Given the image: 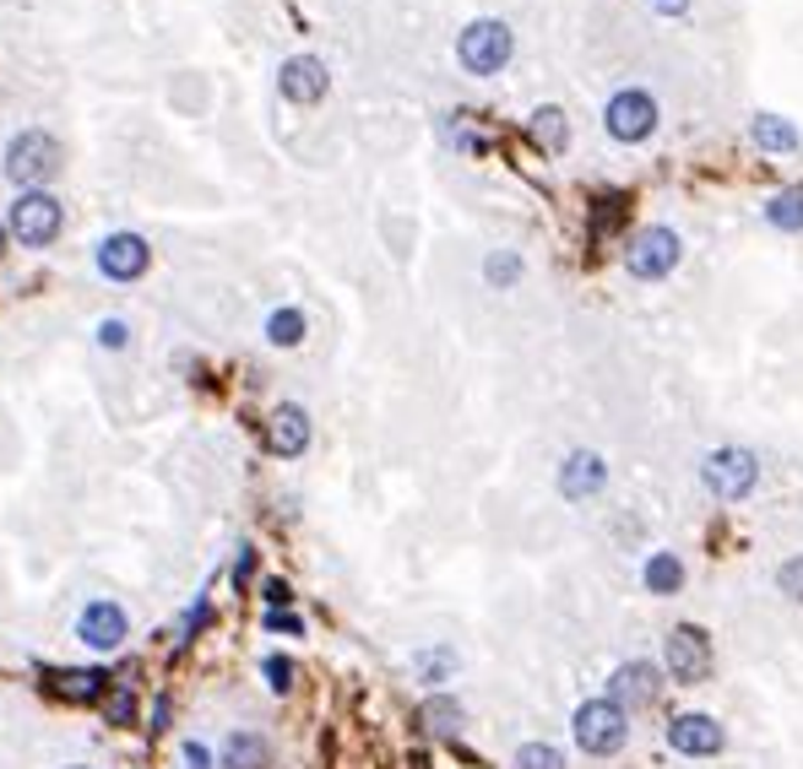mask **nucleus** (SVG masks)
<instances>
[{"mask_svg":"<svg viewBox=\"0 0 803 769\" xmlns=\"http://www.w3.org/2000/svg\"><path fill=\"white\" fill-rule=\"evenodd\" d=\"M608 483V466H603V455L597 450H576V455H565V466H559V493L565 499H597Z\"/></svg>","mask_w":803,"mask_h":769,"instance_id":"nucleus-13","label":"nucleus"},{"mask_svg":"<svg viewBox=\"0 0 803 769\" xmlns=\"http://www.w3.org/2000/svg\"><path fill=\"white\" fill-rule=\"evenodd\" d=\"M266 342H272V347H298V342H304V309H294V304L272 309V315H266Z\"/></svg>","mask_w":803,"mask_h":769,"instance_id":"nucleus-21","label":"nucleus"},{"mask_svg":"<svg viewBox=\"0 0 803 769\" xmlns=\"http://www.w3.org/2000/svg\"><path fill=\"white\" fill-rule=\"evenodd\" d=\"M640 585H646L652 597H674L678 585H684V564H678V553H652V559L640 564Z\"/></svg>","mask_w":803,"mask_h":769,"instance_id":"nucleus-18","label":"nucleus"},{"mask_svg":"<svg viewBox=\"0 0 803 769\" xmlns=\"http://www.w3.org/2000/svg\"><path fill=\"white\" fill-rule=\"evenodd\" d=\"M109 689V672L104 667H87V672H43V693L66 699V704H98Z\"/></svg>","mask_w":803,"mask_h":769,"instance_id":"nucleus-16","label":"nucleus"},{"mask_svg":"<svg viewBox=\"0 0 803 769\" xmlns=\"http://www.w3.org/2000/svg\"><path fill=\"white\" fill-rule=\"evenodd\" d=\"M608 136L614 141H646L652 130H657V103H652V92H640V87H625V92H614L608 98Z\"/></svg>","mask_w":803,"mask_h":769,"instance_id":"nucleus-9","label":"nucleus"},{"mask_svg":"<svg viewBox=\"0 0 803 769\" xmlns=\"http://www.w3.org/2000/svg\"><path fill=\"white\" fill-rule=\"evenodd\" d=\"M98 710H104L109 727H130V721H136V693H130V683H109L104 699H98Z\"/></svg>","mask_w":803,"mask_h":769,"instance_id":"nucleus-22","label":"nucleus"},{"mask_svg":"<svg viewBox=\"0 0 803 769\" xmlns=\"http://www.w3.org/2000/svg\"><path fill=\"white\" fill-rule=\"evenodd\" d=\"M570 737H576L581 753L614 759V753L630 742V710H619L608 693H603V699H587V704H576V716H570Z\"/></svg>","mask_w":803,"mask_h":769,"instance_id":"nucleus-1","label":"nucleus"},{"mask_svg":"<svg viewBox=\"0 0 803 769\" xmlns=\"http://www.w3.org/2000/svg\"><path fill=\"white\" fill-rule=\"evenodd\" d=\"M326 92V66L315 60V55H294L288 66H283V98H294V103H315Z\"/></svg>","mask_w":803,"mask_h":769,"instance_id":"nucleus-17","label":"nucleus"},{"mask_svg":"<svg viewBox=\"0 0 803 769\" xmlns=\"http://www.w3.org/2000/svg\"><path fill=\"white\" fill-rule=\"evenodd\" d=\"M483 277H489V283H494V287H510V283H516V277H521V260H516V255H489V266H483Z\"/></svg>","mask_w":803,"mask_h":769,"instance_id":"nucleus-29","label":"nucleus"},{"mask_svg":"<svg viewBox=\"0 0 803 769\" xmlns=\"http://www.w3.org/2000/svg\"><path fill=\"white\" fill-rule=\"evenodd\" d=\"M776 585H782V597L803 602V559H787V564L776 569Z\"/></svg>","mask_w":803,"mask_h":769,"instance_id":"nucleus-31","label":"nucleus"},{"mask_svg":"<svg viewBox=\"0 0 803 769\" xmlns=\"http://www.w3.org/2000/svg\"><path fill=\"white\" fill-rule=\"evenodd\" d=\"M663 693V667H652V661H625V667H614V678H608V699L619 704V710H640V704H652Z\"/></svg>","mask_w":803,"mask_h":769,"instance_id":"nucleus-12","label":"nucleus"},{"mask_svg":"<svg viewBox=\"0 0 803 769\" xmlns=\"http://www.w3.org/2000/svg\"><path fill=\"white\" fill-rule=\"evenodd\" d=\"M261 678H266V689L283 699V693L294 689V661H288L283 650H266V655H261Z\"/></svg>","mask_w":803,"mask_h":769,"instance_id":"nucleus-24","label":"nucleus"},{"mask_svg":"<svg viewBox=\"0 0 803 769\" xmlns=\"http://www.w3.org/2000/svg\"><path fill=\"white\" fill-rule=\"evenodd\" d=\"M652 11H663V17H678V11H689V0H646Z\"/></svg>","mask_w":803,"mask_h":769,"instance_id":"nucleus-37","label":"nucleus"},{"mask_svg":"<svg viewBox=\"0 0 803 769\" xmlns=\"http://www.w3.org/2000/svg\"><path fill=\"white\" fill-rule=\"evenodd\" d=\"M11 234L28 244V249H43V244L60 239V201L49 190H22L17 206H11Z\"/></svg>","mask_w":803,"mask_h":769,"instance_id":"nucleus-7","label":"nucleus"},{"mask_svg":"<svg viewBox=\"0 0 803 769\" xmlns=\"http://www.w3.org/2000/svg\"><path fill=\"white\" fill-rule=\"evenodd\" d=\"M202 623H207V597H196V602L185 608V618L174 623V645H185V640H190V634H196Z\"/></svg>","mask_w":803,"mask_h":769,"instance_id":"nucleus-30","label":"nucleus"},{"mask_svg":"<svg viewBox=\"0 0 803 769\" xmlns=\"http://www.w3.org/2000/svg\"><path fill=\"white\" fill-rule=\"evenodd\" d=\"M179 769H217V753H212L202 737H185V742H179Z\"/></svg>","mask_w":803,"mask_h":769,"instance_id":"nucleus-28","label":"nucleus"},{"mask_svg":"<svg viewBox=\"0 0 803 769\" xmlns=\"http://www.w3.org/2000/svg\"><path fill=\"white\" fill-rule=\"evenodd\" d=\"M663 667H668V678L684 683V689L706 683V678H712V640H706L695 623H678L674 634L663 640Z\"/></svg>","mask_w":803,"mask_h":769,"instance_id":"nucleus-4","label":"nucleus"},{"mask_svg":"<svg viewBox=\"0 0 803 769\" xmlns=\"http://www.w3.org/2000/svg\"><path fill=\"white\" fill-rule=\"evenodd\" d=\"M457 60H462L472 77H494L510 60V28L506 22H472L457 43Z\"/></svg>","mask_w":803,"mask_h":769,"instance_id":"nucleus-8","label":"nucleus"},{"mask_svg":"<svg viewBox=\"0 0 803 769\" xmlns=\"http://www.w3.org/2000/svg\"><path fill=\"white\" fill-rule=\"evenodd\" d=\"M130 634V612L115 602V597H92L82 612H77V640L87 650H98V655H109V650H120Z\"/></svg>","mask_w":803,"mask_h":769,"instance_id":"nucleus-5","label":"nucleus"},{"mask_svg":"<svg viewBox=\"0 0 803 769\" xmlns=\"http://www.w3.org/2000/svg\"><path fill=\"white\" fill-rule=\"evenodd\" d=\"M261 602H266V612H283L294 602V591H288L283 580H261Z\"/></svg>","mask_w":803,"mask_h":769,"instance_id":"nucleus-32","label":"nucleus"},{"mask_svg":"<svg viewBox=\"0 0 803 769\" xmlns=\"http://www.w3.org/2000/svg\"><path fill=\"white\" fill-rule=\"evenodd\" d=\"M153 737H158V731H169V699H158V704H153Z\"/></svg>","mask_w":803,"mask_h":769,"instance_id":"nucleus-36","label":"nucleus"},{"mask_svg":"<svg viewBox=\"0 0 803 769\" xmlns=\"http://www.w3.org/2000/svg\"><path fill=\"white\" fill-rule=\"evenodd\" d=\"M304 445H310V417H304V406L283 402L272 412V423H266V450L294 461V455H304Z\"/></svg>","mask_w":803,"mask_h":769,"instance_id":"nucleus-14","label":"nucleus"},{"mask_svg":"<svg viewBox=\"0 0 803 769\" xmlns=\"http://www.w3.org/2000/svg\"><path fill=\"white\" fill-rule=\"evenodd\" d=\"M516 769H565V753L554 742H521L516 748Z\"/></svg>","mask_w":803,"mask_h":769,"instance_id":"nucleus-26","label":"nucleus"},{"mask_svg":"<svg viewBox=\"0 0 803 769\" xmlns=\"http://www.w3.org/2000/svg\"><path fill=\"white\" fill-rule=\"evenodd\" d=\"M251 574H255V548H239V559H234V585L245 591V585H251Z\"/></svg>","mask_w":803,"mask_h":769,"instance_id":"nucleus-35","label":"nucleus"},{"mask_svg":"<svg viewBox=\"0 0 803 769\" xmlns=\"http://www.w3.org/2000/svg\"><path fill=\"white\" fill-rule=\"evenodd\" d=\"M147 260H153V249H147L141 234H109V239L98 244V272L109 283H136L147 272Z\"/></svg>","mask_w":803,"mask_h":769,"instance_id":"nucleus-11","label":"nucleus"},{"mask_svg":"<svg viewBox=\"0 0 803 769\" xmlns=\"http://www.w3.org/2000/svg\"><path fill=\"white\" fill-rule=\"evenodd\" d=\"M765 217H771V228H803V190H782L776 201L765 206Z\"/></svg>","mask_w":803,"mask_h":769,"instance_id":"nucleus-23","label":"nucleus"},{"mask_svg":"<svg viewBox=\"0 0 803 769\" xmlns=\"http://www.w3.org/2000/svg\"><path fill=\"white\" fill-rule=\"evenodd\" d=\"M451 667H457V655H451V650H419V655H413V672H419L423 683H445V678H451Z\"/></svg>","mask_w":803,"mask_h":769,"instance_id":"nucleus-27","label":"nucleus"},{"mask_svg":"<svg viewBox=\"0 0 803 769\" xmlns=\"http://www.w3.org/2000/svg\"><path fill=\"white\" fill-rule=\"evenodd\" d=\"M532 136H538L549 152H565V141H570V130H565V115H559V109H538V115H532Z\"/></svg>","mask_w":803,"mask_h":769,"instance_id":"nucleus-25","label":"nucleus"},{"mask_svg":"<svg viewBox=\"0 0 803 769\" xmlns=\"http://www.w3.org/2000/svg\"><path fill=\"white\" fill-rule=\"evenodd\" d=\"M419 721L434 731V737H457V731H462V721H467V710L451 699V693H434V699H423Z\"/></svg>","mask_w":803,"mask_h":769,"instance_id":"nucleus-19","label":"nucleus"},{"mask_svg":"<svg viewBox=\"0 0 803 769\" xmlns=\"http://www.w3.org/2000/svg\"><path fill=\"white\" fill-rule=\"evenodd\" d=\"M722 742H727V731H722L717 716L689 710V716H674V721H668V748L684 753V759H712V753H722Z\"/></svg>","mask_w":803,"mask_h":769,"instance_id":"nucleus-10","label":"nucleus"},{"mask_svg":"<svg viewBox=\"0 0 803 769\" xmlns=\"http://www.w3.org/2000/svg\"><path fill=\"white\" fill-rule=\"evenodd\" d=\"M750 136H755V147H765V152H793V147H799V130L782 120V115H761V120L750 125Z\"/></svg>","mask_w":803,"mask_h":769,"instance_id":"nucleus-20","label":"nucleus"},{"mask_svg":"<svg viewBox=\"0 0 803 769\" xmlns=\"http://www.w3.org/2000/svg\"><path fill=\"white\" fill-rule=\"evenodd\" d=\"M60 769H92V765H60Z\"/></svg>","mask_w":803,"mask_h":769,"instance_id":"nucleus-38","label":"nucleus"},{"mask_svg":"<svg viewBox=\"0 0 803 769\" xmlns=\"http://www.w3.org/2000/svg\"><path fill=\"white\" fill-rule=\"evenodd\" d=\"M678 255H684V244H678L674 228H640L630 239V249H625V266L640 283H657V277H668L678 266Z\"/></svg>","mask_w":803,"mask_h":769,"instance_id":"nucleus-6","label":"nucleus"},{"mask_svg":"<svg viewBox=\"0 0 803 769\" xmlns=\"http://www.w3.org/2000/svg\"><path fill=\"white\" fill-rule=\"evenodd\" d=\"M126 342H130L126 321H104V325H98V347H109V353H120Z\"/></svg>","mask_w":803,"mask_h":769,"instance_id":"nucleus-34","label":"nucleus"},{"mask_svg":"<svg viewBox=\"0 0 803 769\" xmlns=\"http://www.w3.org/2000/svg\"><path fill=\"white\" fill-rule=\"evenodd\" d=\"M272 765V742L251 727H234L223 731V742H217V769H266Z\"/></svg>","mask_w":803,"mask_h":769,"instance_id":"nucleus-15","label":"nucleus"},{"mask_svg":"<svg viewBox=\"0 0 803 769\" xmlns=\"http://www.w3.org/2000/svg\"><path fill=\"white\" fill-rule=\"evenodd\" d=\"M55 168H60V147L43 130H22L6 147V179L22 185V190H43V179H55Z\"/></svg>","mask_w":803,"mask_h":769,"instance_id":"nucleus-3","label":"nucleus"},{"mask_svg":"<svg viewBox=\"0 0 803 769\" xmlns=\"http://www.w3.org/2000/svg\"><path fill=\"white\" fill-rule=\"evenodd\" d=\"M261 629H266V634H304V618H294V612H266Z\"/></svg>","mask_w":803,"mask_h":769,"instance_id":"nucleus-33","label":"nucleus"},{"mask_svg":"<svg viewBox=\"0 0 803 769\" xmlns=\"http://www.w3.org/2000/svg\"><path fill=\"white\" fill-rule=\"evenodd\" d=\"M701 483H706V493H712V499H722V504H738V499H750V493H755V483H761V461H755L750 450H738V445L712 450V455L701 461Z\"/></svg>","mask_w":803,"mask_h":769,"instance_id":"nucleus-2","label":"nucleus"}]
</instances>
